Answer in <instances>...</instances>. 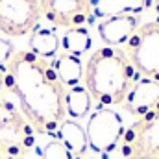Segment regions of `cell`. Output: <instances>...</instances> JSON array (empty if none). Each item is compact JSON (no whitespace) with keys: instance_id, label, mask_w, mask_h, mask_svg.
Wrapping results in <instances>:
<instances>
[{"instance_id":"obj_18","label":"cell","mask_w":159,"mask_h":159,"mask_svg":"<svg viewBox=\"0 0 159 159\" xmlns=\"http://www.w3.org/2000/svg\"><path fill=\"white\" fill-rule=\"evenodd\" d=\"M13 52H15V48H13V44L9 41L0 39V65H7V61L13 56Z\"/></svg>"},{"instance_id":"obj_9","label":"cell","mask_w":159,"mask_h":159,"mask_svg":"<svg viewBox=\"0 0 159 159\" xmlns=\"http://www.w3.org/2000/svg\"><path fill=\"white\" fill-rule=\"evenodd\" d=\"M159 104V81L152 78H141L133 83L126 94L122 106L128 113L135 117H144Z\"/></svg>"},{"instance_id":"obj_12","label":"cell","mask_w":159,"mask_h":159,"mask_svg":"<svg viewBox=\"0 0 159 159\" xmlns=\"http://www.w3.org/2000/svg\"><path fill=\"white\" fill-rule=\"evenodd\" d=\"M52 65L56 69V74H57L59 81L65 87H74L83 80V67H81V61H80L78 56L63 52V54L56 56Z\"/></svg>"},{"instance_id":"obj_1","label":"cell","mask_w":159,"mask_h":159,"mask_svg":"<svg viewBox=\"0 0 159 159\" xmlns=\"http://www.w3.org/2000/svg\"><path fill=\"white\" fill-rule=\"evenodd\" d=\"M4 87L17 94L20 111L35 133H54L67 120V89L48 59L30 50H15L6 65Z\"/></svg>"},{"instance_id":"obj_3","label":"cell","mask_w":159,"mask_h":159,"mask_svg":"<svg viewBox=\"0 0 159 159\" xmlns=\"http://www.w3.org/2000/svg\"><path fill=\"white\" fill-rule=\"evenodd\" d=\"M120 143L126 159H159V104L135 120Z\"/></svg>"},{"instance_id":"obj_4","label":"cell","mask_w":159,"mask_h":159,"mask_svg":"<svg viewBox=\"0 0 159 159\" xmlns=\"http://www.w3.org/2000/svg\"><path fill=\"white\" fill-rule=\"evenodd\" d=\"M126 44L124 52L135 70L159 81V20L139 26Z\"/></svg>"},{"instance_id":"obj_5","label":"cell","mask_w":159,"mask_h":159,"mask_svg":"<svg viewBox=\"0 0 159 159\" xmlns=\"http://www.w3.org/2000/svg\"><path fill=\"white\" fill-rule=\"evenodd\" d=\"M87 144L96 154H109L124 137L122 117L111 107H100L87 120Z\"/></svg>"},{"instance_id":"obj_14","label":"cell","mask_w":159,"mask_h":159,"mask_svg":"<svg viewBox=\"0 0 159 159\" xmlns=\"http://www.w3.org/2000/svg\"><path fill=\"white\" fill-rule=\"evenodd\" d=\"M59 46H61V39L57 37L54 30H48V28L35 30L30 37V52H34L35 56L44 57V59L56 57Z\"/></svg>"},{"instance_id":"obj_8","label":"cell","mask_w":159,"mask_h":159,"mask_svg":"<svg viewBox=\"0 0 159 159\" xmlns=\"http://www.w3.org/2000/svg\"><path fill=\"white\" fill-rule=\"evenodd\" d=\"M41 13L56 26L78 28L93 13V0H39Z\"/></svg>"},{"instance_id":"obj_6","label":"cell","mask_w":159,"mask_h":159,"mask_svg":"<svg viewBox=\"0 0 159 159\" xmlns=\"http://www.w3.org/2000/svg\"><path fill=\"white\" fill-rule=\"evenodd\" d=\"M0 143L26 154L35 143V129L24 113L0 96Z\"/></svg>"},{"instance_id":"obj_20","label":"cell","mask_w":159,"mask_h":159,"mask_svg":"<svg viewBox=\"0 0 159 159\" xmlns=\"http://www.w3.org/2000/svg\"><path fill=\"white\" fill-rule=\"evenodd\" d=\"M4 80H6V70L0 67V93L4 91Z\"/></svg>"},{"instance_id":"obj_16","label":"cell","mask_w":159,"mask_h":159,"mask_svg":"<svg viewBox=\"0 0 159 159\" xmlns=\"http://www.w3.org/2000/svg\"><path fill=\"white\" fill-rule=\"evenodd\" d=\"M61 46H63V52L67 54H72V56H81L89 50L91 46V35H89V30H85L83 26L78 28H69L65 32V35L61 37Z\"/></svg>"},{"instance_id":"obj_11","label":"cell","mask_w":159,"mask_h":159,"mask_svg":"<svg viewBox=\"0 0 159 159\" xmlns=\"http://www.w3.org/2000/svg\"><path fill=\"white\" fill-rule=\"evenodd\" d=\"M148 0H94L93 11L100 19L117 15H139L146 7Z\"/></svg>"},{"instance_id":"obj_10","label":"cell","mask_w":159,"mask_h":159,"mask_svg":"<svg viewBox=\"0 0 159 159\" xmlns=\"http://www.w3.org/2000/svg\"><path fill=\"white\" fill-rule=\"evenodd\" d=\"M139 28V15H117L104 19L98 24V34L107 46H119L128 43Z\"/></svg>"},{"instance_id":"obj_13","label":"cell","mask_w":159,"mask_h":159,"mask_svg":"<svg viewBox=\"0 0 159 159\" xmlns=\"http://www.w3.org/2000/svg\"><path fill=\"white\" fill-rule=\"evenodd\" d=\"M59 141L69 148L72 156H81L87 150V135L85 129L74 120H63L61 126L57 128Z\"/></svg>"},{"instance_id":"obj_19","label":"cell","mask_w":159,"mask_h":159,"mask_svg":"<svg viewBox=\"0 0 159 159\" xmlns=\"http://www.w3.org/2000/svg\"><path fill=\"white\" fill-rule=\"evenodd\" d=\"M24 154L20 150H15L4 143H0V159H22Z\"/></svg>"},{"instance_id":"obj_17","label":"cell","mask_w":159,"mask_h":159,"mask_svg":"<svg viewBox=\"0 0 159 159\" xmlns=\"http://www.w3.org/2000/svg\"><path fill=\"white\" fill-rule=\"evenodd\" d=\"M43 159H72V154L69 152V148L59 141H50L44 150H43Z\"/></svg>"},{"instance_id":"obj_21","label":"cell","mask_w":159,"mask_h":159,"mask_svg":"<svg viewBox=\"0 0 159 159\" xmlns=\"http://www.w3.org/2000/svg\"><path fill=\"white\" fill-rule=\"evenodd\" d=\"M156 9H157V13H159V0H156Z\"/></svg>"},{"instance_id":"obj_15","label":"cell","mask_w":159,"mask_h":159,"mask_svg":"<svg viewBox=\"0 0 159 159\" xmlns=\"http://www.w3.org/2000/svg\"><path fill=\"white\" fill-rule=\"evenodd\" d=\"M91 94L83 85L67 87L65 91V109L72 119H83L91 109Z\"/></svg>"},{"instance_id":"obj_2","label":"cell","mask_w":159,"mask_h":159,"mask_svg":"<svg viewBox=\"0 0 159 159\" xmlns=\"http://www.w3.org/2000/svg\"><path fill=\"white\" fill-rule=\"evenodd\" d=\"M85 89L91 98L100 104H122L133 87L135 67L128 54L119 46H102L87 61L83 69Z\"/></svg>"},{"instance_id":"obj_7","label":"cell","mask_w":159,"mask_h":159,"mask_svg":"<svg viewBox=\"0 0 159 159\" xmlns=\"http://www.w3.org/2000/svg\"><path fill=\"white\" fill-rule=\"evenodd\" d=\"M39 0H0V32L9 37L30 34L41 19Z\"/></svg>"}]
</instances>
